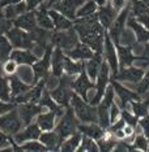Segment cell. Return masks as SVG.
<instances>
[{
	"instance_id": "cell-1",
	"label": "cell",
	"mask_w": 149,
	"mask_h": 152,
	"mask_svg": "<svg viewBox=\"0 0 149 152\" xmlns=\"http://www.w3.org/2000/svg\"><path fill=\"white\" fill-rule=\"evenodd\" d=\"M75 30L81 43L89 46L97 53L103 52L105 29L99 23V21H94L90 23H75Z\"/></svg>"
},
{
	"instance_id": "cell-2",
	"label": "cell",
	"mask_w": 149,
	"mask_h": 152,
	"mask_svg": "<svg viewBox=\"0 0 149 152\" xmlns=\"http://www.w3.org/2000/svg\"><path fill=\"white\" fill-rule=\"evenodd\" d=\"M69 104L72 105V109H73L77 120L81 121L82 124L98 122V113H97L96 105H93L89 102L84 100L80 95L73 92Z\"/></svg>"
},
{
	"instance_id": "cell-3",
	"label": "cell",
	"mask_w": 149,
	"mask_h": 152,
	"mask_svg": "<svg viewBox=\"0 0 149 152\" xmlns=\"http://www.w3.org/2000/svg\"><path fill=\"white\" fill-rule=\"evenodd\" d=\"M77 117H75V112L72 108H68L67 107V110L65 113H63L59 124L55 127V131L58 133V135L62 138V140H64L65 138L71 137L72 134H75L79 127V122H77Z\"/></svg>"
},
{
	"instance_id": "cell-4",
	"label": "cell",
	"mask_w": 149,
	"mask_h": 152,
	"mask_svg": "<svg viewBox=\"0 0 149 152\" xmlns=\"http://www.w3.org/2000/svg\"><path fill=\"white\" fill-rule=\"evenodd\" d=\"M51 42H53L55 47L60 48L65 52V51L72 50L76 44L80 42V39H79L76 30L72 27V29L68 30H56L51 37Z\"/></svg>"
},
{
	"instance_id": "cell-5",
	"label": "cell",
	"mask_w": 149,
	"mask_h": 152,
	"mask_svg": "<svg viewBox=\"0 0 149 152\" xmlns=\"http://www.w3.org/2000/svg\"><path fill=\"white\" fill-rule=\"evenodd\" d=\"M24 122L19 115V110L13 108L7 113L0 116V130L4 131L7 135H15L22 129Z\"/></svg>"
},
{
	"instance_id": "cell-6",
	"label": "cell",
	"mask_w": 149,
	"mask_h": 152,
	"mask_svg": "<svg viewBox=\"0 0 149 152\" xmlns=\"http://www.w3.org/2000/svg\"><path fill=\"white\" fill-rule=\"evenodd\" d=\"M7 38L9 39V42L15 48H19V50H30V48L34 47V39L33 35L30 31H25L22 29H19V27H11L8 30V33L5 34Z\"/></svg>"
},
{
	"instance_id": "cell-7",
	"label": "cell",
	"mask_w": 149,
	"mask_h": 152,
	"mask_svg": "<svg viewBox=\"0 0 149 152\" xmlns=\"http://www.w3.org/2000/svg\"><path fill=\"white\" fill-rule=\"evenodd\" d=\"M72 77H68L65 74V77H62L60 82H59L58 87L51 91V96L59 105L62 107H68L71 103V98L73 95V87H72Z\"/></svg>"
},
{
	"instance_id": "cell-8",
	"label": "cell",
	"mask_w": 149,
	"mask_h": 152,
	"mask_svg": "<svg viewBox=\"0 0 149 152\" xmlns=\"http://www.w3.org/2000/svg\"><path fill=\"white\" fill-rule=\"evenodd\" d=\"M128 15H130V7H124V8L120 11V13L115 17L114 22L111 23V26L109 27V35L111 38L113 43L116 46H119L120 43V37L124 31V26L127 25V18H128Z\"/></svg>"
},
{
	"instance_id": "cell-9",
	"label": "cell",
	"mask_w": 149,
	"mask_h": 152,
	"mask_svg": "<svg viewBox=\"0 0 149 152\" xmlns=\"http://www.w3.org/2000/svg\"><path fill=\"white\" fill-rule=\"evenodd\" d=\"M102 56H105L107 64H109L110 72L113 75H115L119 72V61H118V52L116 47L113 43L111 38H110L109 33L105 31V39H103V52Z\"/></svg>"
},
{
	"instance_id": "cell-10",
	"label": "cell",
	"mask_w": 149,
	"mask_h": 152,
	"mask_svg": "<svg viewBox=\"0 0 149 152\" xmlns=\"http://www.w3.org/2000/svg\"><path fill=\"white\" fill-rule=\"evenodd\" d=\"M110 68L107 63H102L101 70H99V74L97 77V83H96V95L94 98L90 100V104L93 105H98V103L101 102V99L105 95L106 87L110 82Z\"/></svg>"
},
{
	"instance_id": "cell-11",
	"label": "cell",
	"mask_w": 149,
	"mask_h": 152,
	"mask_svg": "<svg viewBox=\"0 0 149 152\" xmlns=\"http://www.w3.org/2000/svg\"><path fill=\"white\" fill-rule=\"evenodd\" d=\"M72 87H73V91L76 94L80 95L86 102H89L88 92L90 91V90H96V83H92L90 78L88 77L86 70L84 69V70L77 75V78H76L75 81H72Z\"/></svg>"
},
{
	"instance_id": "cell-12",
	"label": "cell",
	"mask_w": 149,
	"mask_h": 152,
	"mask_svg": "<svg viewBox=\"0 0 149 152\" xmlns=\"http://www.w3.org/2000/svg\"><path fill=\"white\" fill-rule=\"evenodd\" d=\"M51 55H53V47L48 46L44 51V55L41 60H37L32 65L34 70V82H38L39 79L46 78L48 73V68L51 65Z\"/></svg>"
},
{
	"instance_id": "cell-13",
	"label": "cell",
	"mask_w": 149,
	"mask_h": 152,
	"mask_svg": "<svg viewBox=\"0 0 149 152\" xmlns=\"http://www.w3.org/2000/svg\"><path fill=\"white\" fill-rule=\"evenodd\" d=\"M44 109L46 108L41 105L39 103H24V104H20L19 108H17L24 125L32 124V121L36 118L39 113L44 112Z\"/></svg>"
},
{
	"instance_id": "cell-14",
	"label": "cell",
	"mask_w": 149,
	"mask_h": 152,
	"mask_svg": "<svg viewBox=\"0 0 149 152\" xmlns=\"http://www.w3.org/2000/svg\"><path fill=\"white\" fill-rule=\"evenodd\" d=\"M110 83H111L114 91L116 92L118 98H119V102H120V107L124 109L127 105V103H131L133 102V100H140V95L137 94V92H133L131 91V90H128L127 87H124L119 83V81H116V79L114 78H110Z\"/></svg>"
},
{
	"instance_id": "cell-15",
	"label": "cell",
	"mask_w": 149,
	"mask_h": 152,
	"mask_svg": "<svg viewBox=\"0 0 149 152\" xmlns=\"http://www.w3.org/2000/svg\"><path fill=\"white\" fill-rule=\"evenodd\" d=\"M42 133L41 127L38 126V124H29L26 125V127L24 130H20L17 134L13 135V143H17V144H21L24 142H27V140H36V139H39V135Z\"/></svg>"
},
{
	"instance_id": "cell-16",
	"label": "cell",
	"mask_w": 149,
	"mask_h": 152,
	"mask_svg": "<svg viewBox=\"0 0 149 152\" xmlns=\"http://www.w3.org/2000/svg\"><path fill=\"white\" fill-rule=\"evenodd\" d=\"M85 3V0H60L54 8L55 11L60 12L62 15L68 17L69 20H76V11Z\"/></svg>"
},
{
	"instance_id": "cell-17",
	"label": "cell",
	"mask_w": 149,
	"mask_h": 152,
	"mask_svg": "<svg viewBox=\"0 0 149 152\" xmlns=\"http://www.w3.org/2000/svg\"><path fill=\"white\" fill-rule=\"evenodd\" d=\"M116 52H118V61H119V69H124L132 65L133 61L136 60H148V57L143 56H135L131 47H124V46H116Z\"/></svg>"
},
{
	"instance_id": "cell-18",
	"label": "cell",
	"mask_w": 149,
	"mask_h": 152,
	"mask_svg": "<svg viewBox=\"0 0 149 152\" xmlns=\"http://www.w3.org/2000/svg\"><path fill=\"white\" fill-rule=\"evenodd\" d=\"M144 75V70L140 68H135V66H128L124 69H119V72L113 75L114 79L116 81H123V82H133V83H137Z\"/></svg>"
},
{
	"instance_id": "cell-19",
	"label": "cell",
	"mask_w": 149,
	"mask_h": 152,
	"mask_svg": "<svg viewBox=\"0 0 149 152\" xmlns=\"http://www.w3.org/2000/svg\"><path fill=\"white\" fill-rule=\"evenodd\" d=\"M65 55H67L69 58H72V60L85 61V60H89V58H92L94 56V51H93L89 46L79 42L72 50L65 51Z\"/></svg>"
},
{
	"instance_id": "cell-20",
	"label": "cell",
	"mask_w": 149,
	"mask_h": 152,
	"mask_svg": "<svg viewBox=\"0 0 149 152\" xmlns=\"http://www.w3.org/2000/svg\"><path fill=\"white\" fill-rule=\"evenodd\" d=\"M13 26L25 30V31H33L37 27V20L34 11H27L24 15L19 16L16 20H13Z\"/></svg>"
},
{
	"instance_id": "cell-21",
	"label": "cell",
	"mask_w": 149,
	"mask_h": 152,
	"mask_svg": "<svg viewBox=\"0 0 149 152\" xmlns=\"http://www.w3.org/2000/svg\"><path fill=\"white\" fill-rule=\"evenodd\" d=\"M39 142L46 146L47 151H58L60 150V146L63 143L62 138L58 135L56 131L48 130V131H42L39 135Z\"/></svg>"
},
{
	"instance_id": "cell-22",
	"label": "cell",
	"mask_w": 149,
	"mask_h": 152,
	"mask_svg": "<svg viewBox=\"0 0 149 152\" xmlns=\"http://www.w3.org/2000/svg\"><path fill=\"white\" fill-rule=\"evenodd\" d=\"M97 15H98V21L103 26V29H109V27L111 26V23L114 22V20H115L118 12L113 8L111 4L107 1L106 5L99 7Z\"/></svg>"
},
{
	"instance_id": "cell-23",
	"label": "cell",
	"mask_w": 149,
	"mask_h": 152,
	"mask_svg": "<svg viewBox=\"0 0 149 152\" xmlns=\"http://www.w3.org/2000/svg\"><path fill=\"white\" fill-rule=\"evenodd\" d=\"M77 130L80 131L82 135H86L89 138H93L94 140H98L105 135L106 130L103 129L102 126H99L98 122H90V124H82L80 125L79 124V127Z\"/></svg>"
},
{
	"instance_id": "cell-24",
	"label": "cell",
	"mask_w": 149,
	"mask_h": 152,
	"mask_svg": "<svg viewBox=\"0 0 149 152\" xmlns=\"http://www.w3.org/2000/svg\"><path fill=\"white\" fill-rule=\"evenodd\" d=\"M9 58L16 61L19 65H30V66L38 60L36 55L30 52V50H19V48L12 51Z\"/></svg>"
},
{
	"instance_id": "cell-25",
	"label": "cell",
	"mask_w": 149,
	"mask_h": 152,
	"mask_svg": "<svg viewBox=\"0 0 149 152\" xmlns=\"http://www.w3.org/2000/svg\"><path fill=\"white\" fill-rule=\"evenodd\" d=\"M64 51L55 47L51 55V68H53V75L62 77L64 74Z\"/></svg>"
},
{
	"instance_id": "cell-26",
	"label": "cell",
	"mask_w": 149,
	"mask_h": 152,
	"mask_svg": "<svg viewBox=\"0 0 149 152\" xmlns=\"http://www.w3.org/2000/svg\"><path fill=\"white\" fill-rule=\"evenodd\" d=\"M132 11L137 22H140L149 30V8L144 4L143 0H135Z\"/></svg>"
},
{
	"instance_id": "cell-27",
	"label": "cell",
	"mask_w": 149,
	"mask_h": 152,
	"mask_svg": "<svg viewBox=\"0 0 149 152\" xmlns=\"http://www.w3.org/2000/svg\"><path fill=\"white\" fill-rule=\"evenodd\" d=\"M36 13V20H37V25L41 27V29L44 30H54V22L51 20L50 15H48L47 7L46 4L39 5L38 8L34 11Z\"/></svg>"
},
{
	"instance_id": "cell-28",
	"label": "cell",
	"mask_w": 149,
	"mask_h": 152,
	"mask_svg": "<svg viewBox=\"0 0 149 152\" xmlns=\"http://www.w3.org/2000/svg\"><path fill=\"white\" fill-rule=\"evenodd\" d=\"M101 66H102V53L94 52V56L89 58L88 63H85V70L88 77L90 78V81H96L97 79L99 70H101Z\"/></svg>"
},
{
	"instance_id": "cell-29",
	"label": "cell",
	"mask_w": 149,
	"mask_h": 152,
	"mask_svg": "<svg viewBox=\"0 0 149 152\" xmlns=\"http://www.w3.org/2000/svg\"><path fill=\"white\" fill-rule=\"evenodd\" d=\"M127 26L133 30L135 35L137 38L139 43H147L149 42V30L145 26H143L140 22L136 21L135 17H128L127 18Z\"/></svg>"
},
{
	"instance_id": "cell-30",
	"label": "cell",
	"mask_w": 149,
	"mask_h": 152,
	"mask_svg": "<svg viewBox=\"0 0 149 152\" xmlns=\"http://www.w3.org/2000/svg\"><path fill=\"white\" fill-rule=\"evenodd\" d=\"M48 15L54 22V30H68L73 27V21L69 20L68 17H65L64 15H62L60 12L55 11V9H50Z\"/></svg>"
},
{
	"instance_id": "cell-31",
	"label": "cell",
	"mask_w": 149,
	"mask_h": 152,
	"mask_svg": "<svg viewBox=\"0 0 149 152\" xmlns=\"http://www.w3.org/2000/svg\"><path fill=\"white\" fill-rule=\"evenodd\" d=\"M25 12H27V7H26L25 0H22V1H20V3H16V4L7 5L3 8V13H4L5 18L11 20V21L16 20L17 17L24 15Z\"/></svg>"
},
{
	"instance_id": "cell-32",
	"label": "cell",
	"mask_w": 149,
	"mask_h": 152,
	"mask_svg": "<svg viewBox=\"0 0 149 152\" xmlns=\"http://www.w3.org/2000/svg\"><path fill=\"white\" fill-rule=\"evenodd\" d=\"M56 113L53 110H48V112H42L37 116V124L41 127L42 131H48L53 130L55 125V118H56Z\"/></svg>"
},
{
	"instance_id": "cell-33",
	"label": "cell",
	"mask_w": 149,
	"mask_h": 152,
	"mask_svg": "<svg viewBox=\"0 0 149 152\" xmlns=\"http://www.w3.org/2000/svg\"><path fill=\"white\" fill-rule=\"evenodd\" d=\"M85 69V61H76L69 58L67 55L64 57V73L68 77H75L79 75Z\"/></svg>"
},
{
	"instance_id": "cell-34",
	"label": "cell",
	"mask_w": 149,
	"mask_h": 152,
	"mask_svg": "<svg viewBox=\"0 0 149 152\" xmlns=\"http://www.w3.org/2000/svg\"><path fill=\"white\" fill-rule=\"evenodd\" d=\"M9 85H11V94H12V99L16 98V96L24 94V92L29 91L32 88V86L26 85L25 82H22L17 75L15 74H11L9 75Z\"/></svg>"
},
{
	"instance_id": "cell-35",
	"label": "cell",
	"mask_w": 149,
	"mask_h": 152,
	"mask_svg": "<svg viewBox=\"0 0 149 152\" xmlns=\"http://www.w3.org/2000/svg\"><path fill=\"white\" fill-rule=\"evenodd\" d=\"M82 134L80 131H76L75 134H72L71 137L65 138L63 140L60 146V151H65V152H72V151H77L79 146H80V142H81Z\"/></svg>"
},
{
	"instance_id": "cell-36",
	"label": "cell",
	"mask_w": 149,
	"mask_h": 152,
	"mask_svg": "<svg viewBox=\"0 0 149 152\" xmlns=\"http://www.w3.org/2000/svg\"><path fill=\"white\" fill-rule=\"evenodd\" d=\"M38 103H39L42 107H44V108H48V110L55 112L58 116H60V115L64 113L63 109H62V105H59L47 91H43V94H42V96H41V99H39Z\"/></svg>"
},
{
	"instance_id": "cell-37",
	"label": "cell",
	"mask_w": 149,
	"mask_h": 152,
	"mask_svg": "<svg viewBox=\"0 0 149 152\" xmlns=\"http://www.w3.org/2000/svg\"><path fill=\"white\" fill-rule=\"evenodd\" d=\"M13 46L9 42V39L7 38V35H1L0 37V61L1 63H5L7 60L11 56Z\"/></svg>"
},
{
	"instance_id": "cell-38",
	"label": "cell",
	"mask_w": 149,
	"mask_h": 152,
	"mask_svg": "<svg viewBox=\"0 0 149 152\" xmlns=\"http://www.w3.org/2000/svg\"><path fill=\"white\" fill-rule=\"evenodd\" d=\"M0 100L3 102H12V94H11V85H9V79L3 77L0 74Z\"/></svg>"
},
{
	"instance_id": "cell-39",
	"label": "cell",
	"mask_w": 149,
	"mask_h": 152,
	"mask_svg": "<svg viewBox=\"0 0 149 152\" xmlns=\"http://www.w3.org/2000/svg\"><path fill=\"white\" fill-rule=\"evenodd\" d=\"M97 11H98V5L96 4L94 0H88V1L84 3V4H82L77 11H76V18L93 15V13H96Z\"/></svg>"
},
{
	"instance_id": "cell-40",
	"label": "cell",
	"mask_w": 149,
	"mask_h": 152,
	"mask_svg": "<svg viewBox=\"0 0 149 152\" xmlns=\"http://www.w3.org/2000/svg\"><path fill=\"white\" fill-rule=\"evenodd\" d=\"M16 151H34V152H42V151H47L46 146L42 142H37L36 140H27L24 142V144L21 147H15Z\"/></svg>"
},
{
	"instance_id": "cell-41",
	"label": "cell",
	"mask_w": 149,
	"mask_h": 152,
	"mask_svg": "<svg viewBox=\"0 0 149 152\" xmlns=\"http://www.w3.org/2000/svg\"><path fill=\"white\" fill-rule=\"evenodd\" d=\"M98 150H99L98 144H97V142L93 139V138L82 135L80 146H79V148H77L79 152H94V151H98Z\"/></svg>"
},
{
	"instance_id": "cell-42",
	"label": "cell",
	"mask_w": 149,
	"mask_h": 152,
	"mask_svg": "<svg viewBox=\"0 0 149 152\" xmlns=\"http://www.w3.org/2000/svg\"><path fill=\"white\" fill-rule=\"evenodd\" d=\"M131 104H132L133 115L137 116L139 118L145 116V115H148V104L147 103H143V102H140V100H133V102H131Z\"/></svg>"
},
{
	"instance_id": "cell-43",
	"label": "cell",
	"mask_w": 149,
	"mask_h": 152,
	"mask_svg": "<svg viewBox=\"0 0 149 152\" xmlns=\"http://www.w3.org/2000/svg\"><path fill=\"white\" fill-rule=\"evenodd\" d=\"M133 148L140 151H148L149 150V140L145 138V135H136L133 140Z\"/></svg>"
},
{
	"instance_id": "cell-44",
	"label": "cell",
	"mask_w": 149,
	"mask_h": 152,
	"mask_svg": "<svg viewBox=\"0 0 149 152\" xmlns=\"http://www.w3.org/2000/svg\"><path fill=\"white\" fill-rule=\"evenodd\" d=\"M12 25H13V21L5 18L4 13H3V9H0V37L5 35V34L8 33V30L12 27Z\"/></svg>"
},
{
	"instance_id": "cell-45",
	"label": "cell",
	"mask_w": 149,
	"mask_h": 152,
	"mask_svg": "<svg viewBox=\"0 0 149 152\" xmlns=\"http://www.w3.org/2000/svg\"><path fill=\"white\" fill-rule=\"evenodd\" d=\"M120 117L124 120V122H126L127 125L135 126V125H137V122H139V117L132 115V113H130L127 110V108H124V109L120 110Z\"/></svg>"
},
{
	"instance_id": "cell-46",
	"label": "cell",
	"mask_w": 149,
	"mask_h": 152,
	"mask_svg": "<svg viewBox=\"0 0 149 152\" xmlns=\"http://www.w3.org/2000/svg\"><path fill=\"white\" fill-rule=\"evenodd\" d=\"M148 88H149V70L147 72V73H144L143 78H141L140 81L137 82L136 91H137V94L140 95V94H144V92H147Z\"/></svg>"
},
{
	"instance_id": "cell-47",
	"label": "cell",
	"mask_w": 149,
	"mask_h": 152,
	"mask_svg": "<svg viewBox=\"0 0 149 152\" xmlns=\"http://www.w3.org/2000/svg\"><path fill=\"white\" fill-rule=\"evenodd\" d=\"M17 64L16 61H13L12 58H8V60L5 61V63H3V72L7 74H15V72H16V69H17Z\"/></svg>"
},
{
	"instance_id": "cell-48",
	"label": "cell",
	"mask_w": 149,
	"mask_h": 152,
	"mask_svg": "<svg viewBox=\"0 0 149 152\" xmlns=\"http://www.w3.org/2000/svg\"><path fill=\"white\" fill-rule=\"evenodd\" d=\"M139 125H140L141 130H143L145 138L149 140V113L139 118Z\"/></svg>"
},
{
	"instance_id": "cell-49",
	"label": "cell",
	"mask_w": 149,
	"mask_h": 152,
	"mask_svg": "<svg viewBox=\"0 0 149 152\" xmlns=\"http://www.w3.org/2000/svg\"><path fill=\"white\" fill-rule=\"evenodd\" d=\"M109 116H110V125L114 124L120 117V109H119V107H118L116 104H114V103L111 104V107H110V109H109Z\"/></svg>"
},
{
	"instance_id": "cell-50",
	"label": "cell",
	"mask_w": 149,
	"mask_h": 152,
	"mask_svg": "<svg viewBox=\"0 0 149 152\" xmlns=\"http://www.w3.org/2000/svg\"><path fill=\"white\" fill-rule=\"evenodd\" d=\"M13 108H16V104L13 102H3V100H0V116L4 115V113H7L8 110H11Z\"/></svg>"
},
{
	"instance_id": "cell-51",
	"label": "cell",
	"mask_w": 149,
	"mask_h": 152,
	"mask_svg": "<svg viewBox=\"0 0 149 152\" xmlns=\"http://www.w3.org/2000/svg\"><path fill=\"white\" fill-rule=\"evenodd\" d=\"M109 3L116 12H120L127 5V0H109Z\"/></svg>"
},
{
	"instance_id": "cell-52",
	"label": "cell",
	"mask_w": 149,
	"mask_h": 152,
	"mask_svg": "<svg viewBox=\"0 0 149 152\" xmlns=\"http://www.w3.org/2000/svg\"><path fill=\"white\" fill-rule=\"evenodd\" d=\"M27 11H36L39 5L43 4V0H25Z\"/></svg>"
},
{
	"instance_id": "cell-53",
	"label": "cell",
	"mask_w": 149,
	"mask_h": 152,
	"mask_svg": "<svg viewBox=\"0 0 149 152\" xmlns=\"http://www.w3.org/2000/svg\"><path fill=\"white\" fill-rule=\"evenodd\" d=\"M11 139H9V135H7V134L4 133V131L0 130V150L1 148H4L7 146H9L11 144Z\"/></svg>"
},
{
	"instance_id": "cell-54",
	"label": "cell",
	"mask_w": 149,
	"mask_h": 152,
	"mask_svg": "<svg viewBox=\"0 0 149 152\" xmlns=\"http://www.w3.org/2000/svg\"><path fill=\"white\" fill-rule=\"evenodd\" d=\"M123 131H124V135H126V137H132L133 135V131H135V126H132V125H124L123 126Z\"/></svg>"
},
{
	"instance_id": "cell-55",
	"label": "cell",
	"mask_w": 149,
	"mask_h": 152,
	"mask_svg": "<svg viewBox=\"0 0 149 152\" xmlns=\"http://www.w3.org/2000/svg\"><path fill=\"white\" fill-rule=\"evenodd\" d=\"M22 0H0V8H4L7 5H11V4H16V3H20Z\"/></svg>"
},
{
	"instance_id": "cell-56",
	"label": "cell",
	"mask_w": 149,
	"mask_h": 152,
	"mask_svg": "<svg viewBox=\"0 0 149 152\" xmlns=\"http://www.w3.org/2000/svg\"><path fill=\"white\" fill-rule=\"evenodd\" d=\"M59 1H60V0H47L46 7H47V8H54V7L56 5Z\"/></svg>"
},
{
	"instance_id": "cell-57",
	"label": "cell",
	"mask_w": 149,
	"mask_h": 152,
	"mask_svg": "<svg viewBox=\"0 0 149 152\" xmlns=\"http://www.w3.org/2000/svg\"><path fill=\"white\" fill-rule=\"evenodd\" d=\"M94 1H96V4L98 7H103V5L107 4V0H94Z\"/></svg>"
},
{
	"instance_id": "cell-58",
	"label": "cell",
	"mask_w": 149,
	"mask_h": 152,
	"mask_svg": "<svg viewBox=\"0 0 149 152\" xmlns=\"http://www.w3.org/2000/svg\"><path fill=\"white\" fill-rule=\"evenodd\" d=\"M143 1H144V4H145V5H147V7H148V8H149V0H143Z\"/></svg>"
},
{
	"instance_id": "cell-59",
	"label": "cell",
	"mask_w": 149,
	"mask_h": 152,
	"mask_svg": "<svg viewBox=\"0 0 149 152\" xmlns=\"http://www.w3.org/2000/svg\"><path fill=\"white\" fill-rule=\"evenodd\" d=\"M145 51L149 53V42H147V48H145Z\"/></svg>"
},
{
	"instance_id": "cell-60",
	"label": "cell",
	"mask_w": 149,
	"mask_h": 152,
	"mask_svg": "<svg viewBox=\"0 0 149 152\" xmlns=\"http://www.w3.org/2000/svg\"><path fill=\"white\" fill-rule=\"evenodd\" d=\"M1 70H3V63L0 61V73H1Z\"/></svg>"
}]
</instances>
